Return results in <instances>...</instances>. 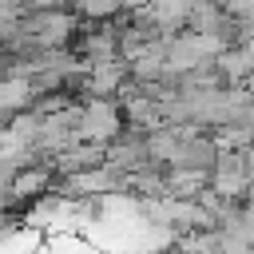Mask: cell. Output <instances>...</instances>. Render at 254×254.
Wrapping results in <instances>:
<instances>
[{"instance_id": "1", "label": "cell", "mask_w": 254, "mask_h": 254, "mask_svg": "<svg viewBox=\"0 0 254 254\" xmlns=\"http://www.w3.org/2000/svg\"><path fill=\"white\" fill-rule=\"evenodd\" d=\"M123 12V0H75V16L83 20H111Z\"/></svg>"}]
</instances>
